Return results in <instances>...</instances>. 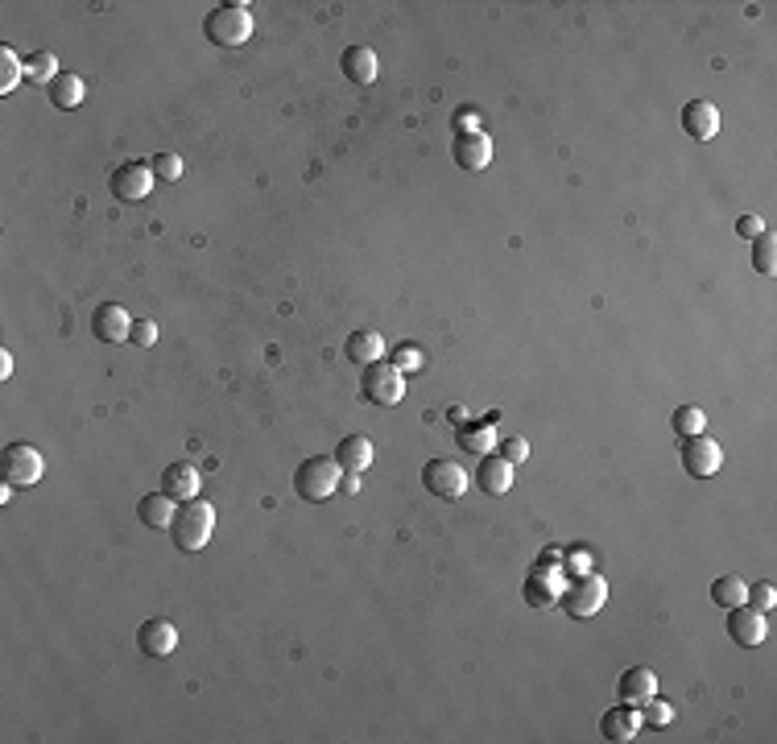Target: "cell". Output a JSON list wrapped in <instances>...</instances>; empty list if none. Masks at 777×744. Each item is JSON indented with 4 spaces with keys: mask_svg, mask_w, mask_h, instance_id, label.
Returning <instances> with one entry per match:
<instances>
[{
    "mask_svg": "<svg viewBox=\"0 0 777 744\" xmlns=\"http://www.w3.org/2000/svg\"><path fill=\"white\" fill-rule=\"evenodd\" d=\"M211 530H215V505L211 501H182L174 509V521H170V538L182 554H195L211 542Z\"/></svg>",
    "mask_w": 777,
    "mask_h": 744,
    "instance_id": "cell-1",
    "label": "cell"
},
{
    "mask_svg": "<svg viewBox=\"0 0 777 744\" xmlns=\"http://www.w3.org/2000/svg\"><path fill=\"white\" fill-rule=\"evenodd\" d=\"M203 38L211 46H224V50H236L253 38V9L236 0V5H215L207 17H203Z\"/></svg>",
    "mask_w": 777,
    "mask_h": 744,
    "instance_id": "cell-2",
    "label": "cell"
},
{
    "mask_svg": "<svg viewBox=\"0 0 777 744\" xmlns=\"http://www.w3.org/2000/svg\"><path fill=\"white\" fill-rule=\"evenodd\" d=\"M339 480H344V472H339V463L331 455H310V459L298 463V472H294V492L310 505H323L327 496L339 488Z\"/></svg>",
    "mask_w": 777,
    "mask_h": 744,
    "instance_id": "cell-3",
    "label": "cell"
},
{
    "mask_svg": "<svg viewBox=\"0 0 777 744\" xmlns=\"http://www.w3.org/2000/svg\"><path fill=\"white\" fill-rule=\"evenodd\" d=\"M604 600H608V583L600 575H592V571H583L571 583H563L558 608H563L567 616H575V620H587V616H596L604 608Z\"/></svg>",
    "mask_w": 777,
    "mask_h": 744,
    "instance_id": "cell-4",
    "label": "cell"
},
{
    "mask_svg": "<svg viewBox=\"0 0 777 744\" xmlns=\"http://www.w3.org/2000/svg\"><path fill=\"white\" fill-rule=\"evenodd\" d=\"M360 393L368 406H397L406 397V372H397L389 360H377V364H364L360 372Z\"/></svg>",
    "mask_w": 777,
    "mask_h": 744,
    "instance_id": "cell-5",
    "label": "cell"
},
{
    "mask_svg": "<svg viewBox=\"0 0 777 744\" xmlns=\"http://www.w3.org/2000/svg\"><path fill=\"white\" fill-rule=\"evenodd\" d=\"M0 472H5V484H13V488L38 484L42 472H46L42 451L29 447V443H9L5 451H0Z\"/></svg>",
    "mask_w": 777,
    "mask_h": 744,
    "instance_id": "cell-6",
    "label": "cell"
},
{
    "mask_svg": "<svg viewBox=\"0 0 777 744\" xmlns=\"http://www.w3.org/2000/svg\"><path fill=\"white\" fill-rule=\"evenodd\" d=\"M468 484H472V476L463 472L455 459H430V463H422V488L430 496H439V501H459V496L468 492Z\"/></svg>",
    "mask_w": 777,
    "mask_h": 744,
    "instance_id": "cell-7",
    "label": "cell"
},
{
    "mask_svg": "<svg viewBox=\"0 0 777 744\" xmlns=\"http://www.w3.org/2000/svg\"><path fill=\"white\" fill-rule=\"evenodd\" d=\"M153 182H158V174H153L149 162H124L120 170H112L108 191H112V199H120V203H141V199L153 191Z\"/></svg>",
    "mask_w": 777,
    "mask_h": 744,
    "instance_id": "cell-8",
    "label": "cell"
},
{
    "mask_svg": "<svg viewBox=\"0 0 777 744\" xmlns=\"http://www.w3.org/2000/svg\"><path fill=\"white\" fill-rule=\"evenodd\" d=\"M682 468H687L695 480H711L724 468V451L716 439H703V434H691L682 439Z\"/></svg>",
    "mask_w": 777,
    "mask_h": 744,
    "instance_id": "cell-9",
    "label": "cell"
},
{
    "mask_svg": "<svg viewBox=\"0 0 777 744\" xmlns=\"http://www.w3.org/2000/svg\"><path fill=\"white\" fill-rule=\"evenodd\" d=\"M558 596H563V571H558V567L550 571L546 563H538L530 575H525V583H521V600L530 608H554Z\"/></svg>",
    "mask_w": 777,
    "mask_h": 744,
    "instance_id": "cell-10",
    "label": "cell"
},
{
    "mask_svg": "<svg viewBox=\"0 0 777 744\" xmlns=\"http://www.w3.org/2000/svg\"><path fill=\"white\" fill-rule=\"evenodd\" d=\"M129 331H133V319H129V310H124L120 302L96 306V315H91V335H96L100 344H124Z\"/></svg>",
    "mask_w": 777,
    "mask_h": 744,
    "instance_id": "cell-11",
    "label": "cell"
},
{
    "mask_svg": "<svg viewBox=\"0 0 777 744\" xmlns=\"http://www.w3.org/2000/svg\"><path fill=\"white\" fill-rule=\"evenodd\" d=\"M658 695V678H654V670H645V666H629L625 674H620V682H616V703H625V707H645L649 699Z\"/></svg>",
    "mask_w": 777,
    "mask_h": 744,
    "instance_id": "cell-12",
    "label": "cell"
},
{
    "mask_svg": "<svg viewBox=\"0 0 777 744\" xmlns=\"http://www.w3.org/2000/svg\"><path fill=\"white\" fill-rule=\"evenodd\" d=\"M728 637L740 645V649H753L765 641V612L749 608V604H736L728 608Z\"/></svg>",
    "mask_w": 777,
    "mask_h": 744,
    "instance_id": "cell-13",
    "label": "cell"
},
{
    "mask_svg": "<svg viewBox=\"0 0 777 744\" xmlns=\"http://www.w3.org/2000/svg\"><path fill=\"white\" fill-rule=\"evenodd\" d=\"M174 645H178V629L170 625V620H162V616L145 620V625L137 629V649L145 658H170Z\"/></svg>",
    "mask_w": 777,
    "mask_h": 744,
    "instance_id": "cell-14",
    "label": "cell"
},
{
    "mask_svg": "<svg viewBox=\"0 0 777 744\" xmlns=\"http://www.w3.org/2000/svg\"><path fill=\"white\" fill-rule=\"evenodd\" d=\"M451 153H455V166H463L468 174H480V170H488V162H492V141L484 137V133H459L455 141H451Z\"/></svg>",
    "mask_w": 777,
    "mask_h": 744,
    "instance_id": "cell-15",
    "label": "cell"
},
{
    "mask_svg": "<svg viewBox=\"0 0 777 744\" xmlns=\"http://www.w3.org/2000/svg\"><path fill=\"white\" fill-rule=\"evenodd\" d=\"M682 129H687L691 141H711L720 133V108L711 100H691L682 108Z\"/></svg>",
    "mask_w": 777,
    "mask_h": 744,
    "instance_id": "cell-16",
    "label": "cell"
},
{
    "mask_svg": "<svg viewBox=\"0 0 777 744\" xmlns=\"http://www.w3.org/2000/svg\"><path fill=\"white\" fill-rule=\"evenodd\" d=\"M331 459L339 463V472L360 476V472L372 468V439H368V434H348V439H339Z\"/></svg>",
    "mask_w": 777,
    "mask_h": 744,
    "instance_id": "cell-17",
    "label": "cell"
},
{
    "mask_svg": "<svg viewBox=\"0 0 777 744\" xmlns=\"http://www.w3.org/2000/svg\"><path fill=\"white\" fill-rule=\"evenodd\" d=\"M476 484H480V492H488V496H505V492L513 488V463L501 459V455H492V451L480 455Z\"/></svg>",
    "mask_w": 777,
    "mask_h": 744,
    "instance_id": "cell-18",
    "label": "cell"
},
{
    "mask_svg": "<svg viewBox=\"0 0 777 744\" xmlns=\"http://www.w3.org/2000/svg\"><path fill=\"white\" fill-rule=\"evenodd\" d=\"M162 492L170 496V501H195V496H199V468H195V463H170V468L162 472Z\"/></svg>",
    "mask_w": 777,
    "mask_h": 744,
    "instance_id": "cell-19",
    "label": "cell"
},
{
    "mask_svg": "<svg viewBox=\"0 0 777 744\" xmlns=\"http://www.w3.org/2000/svg\"><path fill=\"white\" fill-rule=\"evenodd\" d=\"M339 67H344V75L360 87L368 83H377V71H381V62H377V50H368V46H348L344 58H339Z\"/></svg>",
    "mask_w": 777,
    "mask_h": 744,
    "instance_id": "cell-20",
    "label": "cell"
},
{
    "mask_svg": "<svg viewBox=\"0 0 777 744\" xmlns=\"http://www.w3.org/2000/svg\"><path fill=\"white\" fill-rule=\"evenodd\" d=\"M344 356L352 360V364H377V360H385V335L381 331H352L348 335V344H344Z\"/></svg>",
    "mask_w": 777,
    "mask_h": 744,
    "instance_id": "cell-21",
    "label": "cell"
},
{
    "mask_svg": "<svg viewBox=\"0 0 777 744\" xmlns=\"http://www.w3.org/2000/svg\"><path fill=\"white\" fill-rule=\"evenodd\" d=\"M637 728H641V716L633 707H625V703H616V707H608L604 711V720H600V736L604 740H633L637 736Z\"/></svg>",
    "mask_w": 777,
    "mask_h": 744,
    "instance_id": "cell-22",
    "label": "cell"
},
{
    "mask_svg": "<svg viewBox=\"0 0 777 744\" xmlns=\"http://www.w3.org/2000/svg\"><path fill=\"white\" fill-rule=\"evenodd\" d=\"M174 501L166 492H149V496H141V505H137V517H141V525H149V530H170V521H174Z\"/></svg>",
    "mask_w": 777,
    "mask_h": 744,
    "instance_id": "cell-23",
    "label": "cell"
},
{
    "mask_svg": "<svg viewBox=\"0 0 777 744\" xmlns=\"http://www.w3.org/2000/svg\"><path fill=\"white\" fill-rule=\"evenodd\" d=\"M46 91H50V104H54V108H62V112L79 108V104H83V96H87L83 79H79V75H71V71H62V75H58Z\"/></svg>",
    "mask_w": 777,
    "mask_h": 744,
    "instance_id": "cell-24",
    "label": "cell"
},
{
    "mask_svg": "<svg viewBox=\"0 0 777 744\" xmlns=\"http://www.w3.org/2000/svg\"><path fill=\"white\" fill-rule=\"evenodd\" d=\"M58 75H62V71H58V58H54V54L38 50V54H29V58H25V79H29V83L50 87Z\"/></svg>",
    "mask_w": 777,
    "mask_h": 744,
    "instance_id": "cell-25",
    "label": "cell"
},
{
    "mask_svg": "<svg viewBox=\"0 0 777 744\" xmlns=\"http://www.w3.org/2000/svg\"><path fill=\"white\" fill-rule=\"evenodd\" d=\"M744 583L740 575H720L716 583H711V600H716L720 608H736V604H744Z\"/></svg>",
    "mask_w": 777,
    "mask_h": 744,
    "instance_id": "cell-26",
    "label": "cell"
},
{
    "mask_svg": "<svg viewBox=\"0 0 777 744\" xmlns=\"http://www.w3.org/2000/svg\"><path fill=\"white\" fill-rule=\"evenodd\" d=\"M670 426H674L678 439H691V434H703L707 414H703L699 406H678V410H674V418H670Z\"/></svg>",
    "mask_w": 777,
    "mask_h": 744,
    "instance_id": "cell-27",
    "label": "cell"
},
{
    "mask_svg": "<svg viewBox=\"0 0 777 744\" xmlns=\"http://www.w3.org/2000/svg\"><path fill=\"white\" fill-rule=\"evenodd\" d=\"M21 79H25V62L9 46H0V96H9Z\"/></svg>",
    "mask_w": 777,
    "mask_h": 744,
    "instance_id": "cell-28",
    "label": "cell"
},
{
    "mask_svg": "<svg viewBox=\"0 0 777 744\" xmlns=\"http://www.w3.org/2000/svg\"><path fill=\"white\" fill-rule=\"evenodd\" d=\"M753 269H757L761 277H773V273H777V244H773L769 232H761V236L753 240Z\"/></svg>",
    "mask_w": 777,
    "mask_h": 744,
    "instance_id": "cell-29",
    "label": "cell"
},
{
    "mask_svg": "<svg viewBox=\"0 0 777 744\" xmlns=\"http://www.w3.org/2000/svg\"><path fill=\"white\" fill-rule=\"evenodd\" d=\"M459 443L468 447V451H476V455H488L492 447H496V430H492V422H480V426H468L459 434Z\"/></svg>",
    "mask_w": 777,
    "mask_h": 744,
    "instance_id": "cell-30",
    "label": "cell"
},
{
    "mask_svg": "<svg viewBox=\"0 0 777 744\" xmlns=\"http://www.w3.org/2000/svg\"><path fill=\"white\" fill-rule=\"evenodd\" d=\"M637 716H641V724H649V728H666L670 720H674V707L666 703V699H649L645 707H637Z\"/></svg>",
    "mask_w": 777,
    "mask_h": 744,
    "instance_id": "cell-31",
    "label": "cell"
},
{
    "mask_svg": "<svg viewBox=\"0 0 777 744\" xmlns=\"http://www.w3.org/2000/svg\"><path fill=\"white\" fill-rule=\"evenodd\" d=\"M744 604L757 608V612H769L777 604V592H773V583H753V587H744Z\"/></svg>",
    "mask_w": 777,
    "mask_h": 744,
    "instance_id": "cell-32",
    "label": "cell"
},
{
    "mask_svg": "<svg viewBox=\"0 0 777 744\" xmlns=\"http://www.w3.org/2000/svg\"><path fill=\"white\" fill-rule=\"evenodd\" d=\"M149 166H153V174H158L162 182H178L182 178V158H178V153H158Z\"/></svg>",
    "mask_w": 777,
    "mask_h": 744,
    "instance_id": "cell-33",
    "label": "cell"
},
{
    "mask_svg": "<svg viewBox=\"0 0 777 744\" xmlns=\"http://www.w3.org/2000/svg\"><path fill=\"white\" fill-rule=\"evenodd\" d=\"M129 344H137V348H153V344H158V323H153V319H133Z\"/></svg>",
    "mask_w": 777,
    "mask_h": 744,
    "instance_id": "cell-34",
    "label": "cell"
},
{
    "mask_svg": "<svg viewBox=\"0 0 777 744\" xmlns=\"http://www.w3.org/2000/svg\"><path fill=\"white\" fill-rule=\"evenodd\" d=\"M389 364H393L397 372H414V368H422V352L410 348V344H401V348L389 352Z\"/></svg>",
    "mask_w": 777,
    "mask_h": 744,
    "instance_id": "cell-35",
    "label": "cell"
},
{
    "mask_svg": "<svg viewBox=\"0 0 777 744\" xmlns=\"http://www.w3.org/2000/svg\"><path fill=\"white\" fill-rule=\"evenodd\" d=\"M501 459H509L513 468H517V463L530 459V443H525V439H505L501 443Z\"/></svg>",
    "mask_w": 777,
    "mask_h": 744,
    "instance_id": "cell-36",
    "label": "cell"
},
{
    "mask_svg": "<svg viewBox=\"0 0 777 744\" xmlns=\"http://www.w3.org/2000/svg\"><path fill=\"white\" fill-rule=\"evenodd\" d=\"M736 232H740L744 240H757V236L765 232V224H761V215H740V220H736Z\"/></svg>",
    "mask_w": 777,
    "mask_h": 744,
    "instance_id": "cell-37",
    "label": "cell"
},
{
    "mask_svg": "<svg viewBox=\"0 0 777 744\" xmlns=\"http://www.w3.org/2000/svg\"><path fill=\"white\" fill-rule=\"evenodd\" d=\"M0 377H13V356L0 348Z\"/></svg>",
    "mask_w": 777,
    "mask_h": 744,
    "instance_id": "cell-38",
    "label": "cell"
}]
</instances>
